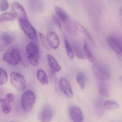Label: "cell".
Segmentation results:
<instances>
[{
	"instance_id": "obj_30",
	"label": "cell",
	"mask_w": 122,
	"mask_h": 122,
	"mask_svg": "<svg viewBox=\"0 0 122 122\" xmlns=\"http://www.w3.org/2000/svg\"><path fill=\"white\" fill-rule=\"evenodd\" d=\"M9 6L8 2L7 0H1L0 2V10L1 11H5L8 8Z\"/></svg>"
},
{
	"instance_id": "obj_25",
	"label": "cell",
	"mask_w": 122,
	"mask_h": 122,
	"mask_svg": "<svg viewBox=\"0 0 122 122\" xmlns=\"http://www.w3.org/2000/svg\"><path fill=\"white\" fill-rule=\"evenodd\" d=\"M76 80L81 89H84L86 83V77L84 74L82 72H79L77 74Z\"/></svg>"
},
{
	"instance_id": "obj_14",
	"label": "cell",
	"mask_w": 122,
	"mask_h": 122,
	"mask_svg": "<svg viewBox=\"0 0 122 122\" xmlns=\"http://www.w3.org/2000/svg\"><path fill=\"white\" fill-rule=\"evenodd\" d=\"M75 24L77 30L80 32L84 34L89 39V40L93 44V45L94 46H95L94 41L92 36L90 35V33H89L87 30L78 21H75Z\"/></svg>"
},
{
	"instance_id": "obj_28",
	"label": "cell",
	"mask_w": 122,
	"mask_h": 122,
	"mask_svg": "<svg viewBox=\"0 0 122 122\" xmlns=\"http://www.w3.org/2000/svg\"><path fill=\"white\" fill-rule=\"evenodd\" d=\"M74 48L75 54L77 57L80 59H83L85 58L84 54L83 53L81 47L79 46L77 44H75Z\"/></svg>"
},
{
	"instance_id": "obj_20",
	"label": "cell",
	"mask_w": 122,
	"mask_h": 122,
	"mask_svg": "<svg viewBox=\"0 0 122 122\" xmlns=\"http://www.w3.org/2000/svg\"><path fill=\"white\" fill-rule=\"evenodd\" d=\"M100 82L99 85V91L100 94L104 97L109 96V90L107 85L104 82Z\"/></svg>"
},
{
	"instance_id": "obj_31",
	"label": "cell",
	"mask_w": 122,
	"mask_h": 122,
	"mask_svg": "<svg viewBox=\"0 0 122 122\" xmlns=\"http://www.w3.org/2000/svg\"><path fill=\"white\" fill-rule=\"evenodd\" d=\"M53 20L54 24L58 27L59 28L61 29L62 27L61 23V20L57 16L55 15H53Z\"/></svg>"
},
{
	"instance_id": "obj_24",
	"label": "cell",
	"mask_w": 122,
	"mask_h": 122,
	"mask_svg": "<svg viewBox=\"0 0 122 122\" xmlns=\"http://www.w3.org/2000/svg\"><path fill=\"white\" fill-rule=\"evenodd\" d=\"M15 18V15L10 12H5L0 16V22H4L8 21H12Z\"/></svg>"
},
{
	"instance_id": "obj_10",
	"label": "cell",
	"mask_w": 122,
	"mask_h": 122,
	"mask_svg": "<svg viewBox=\"0 0 122 122\" xmlns=\"http://www.w3.org/2000/svg\"><path fill=\"white\" fill-rule=\"evenodd\" d=\"M69 115L72 122H83V115L80 109L75 106H72L69 110Z\"/></svg>"
},
{
	"instance_id": "obj_12",
	"label": "cell",
	"mask_w": 122,
	"mask_h": 122,
	"mask_svg": "<svg viewBox=\"0 0 122 122\" xmlns=\"http://www.w3.org/2000/svg\"><path fill=\"white\" fill-rule=\"evenodd\" d=\"M47 39L51 48L56 49L58 48L60 44V40L56 32H48L47 34Z\"/></svg>"
},
{
	"instance_id": "obj_4",
	"label": "cell",
	"mask_w": 122,
	"mask_h": 122,
	"mask_svg": "<svg viewBox=\"0 0 122 122\" xmlns=\"http://www.w3.org/2000/svg\"><path fill=\"white\" fill-rule=\"evenodd\" d=\"M10 81L12 86L20 92L24 91L26 87L25 78L21 74L13 72L10 74Z\"/></svg>"
},
{
	"instance_id": "obj_23",
	"label": "cell",
	"mask_w": 122,
	"mask_h": 122,
	"mask_svg": "<svg viewBox=\"0 0 122 122\" xmlns=\"http://www.w3.org/2000/svg\"><path fill=\"white\" fill-rule=\"evenodd\" d=\"M2 111L4 114H8L11 112V107L9 103L6 101L5 99H1L0 100Z\"/></svg>"
},
{
	"instance_id": "obj_32",
	"label": "cell",
	"mask_w": 122,
	"mask_h": 122,
	"mask_svg": "<svg viewBox=\"0 0 122 122\" xmlns=\"http://www.w3.org/2000/svg\"><path fill=\"white\" fill-rule=\"evenodd\" d=\"M5 100L8 103H11L13 102L14 100V96L13 94L11 93H8L6 94V96Z\"/></svg>"
},
{
	"instance_id": "obj_1",
	"label": "cell",
	"mask_w": 122,
	"mask_h": 122,
	"mask_svg": "<svg viewBox=\"0 0 122 122\" xmlns=\"http://www.w3.org/2000/svg\"><path fill=\"white\" fill-rule=\"evenodd\" d=\"M3 60L13 66L18 65L21 61V58L18 49L15 47H11L3 55Z\"/></svg>"
},
{
	"instance_id": "obj_19",
	"label": "cell",
	"mask_w": 122,
	"mask_h": 122,
	"mask_svg": "<svg viewBox=\"0 0 122 122\" xmlns=\"http://www.w3.org/2000/svg\"><path fill=\"white\" fill-rule=\"evenodd\" d=\"M96 113L97 117H101L103 115L105 111L104 102L102 100H99L97 102L95 105Z\"/></svg>"
},
{
	"instance_id": "obj_9",
	"label": "cell",
	"mask_w": 122,
	"mask_h": 122,
	"mask_svg": "<svg viewBox=\"0 0 122 122\" xmlns=\"http://www.w3.org/2000/svg\"><path fill=\"white\" fill-rule=\"evenodd\" d=\"M53 114L52 110L49 105L44 106L41 111L39 117L41 122H51L53 118Z\"/></svg>"
},
{
	"instance_id": "obj_11",
	"label": "cell",
	"mask_w": 122,
	"mask_h": 122,
	"mask_svg": "<svg viewBox=\"0 0 122 122\" xmlns=\"http://www.w3.org/2000/svg\"><path fill=\"white\" fill-rule=\"evenodd\" d=\"M59 86L64 94L69 98H71L73 96V92L70 84L64 78H61L59 80Z\"/></svg>"
},
{
	"instance_id": "obj_16",
	"label": "cell",
	"mask_w": 122,
	"mask_h": 122,
	"mask_svg": "<svg viewBox=\"0 0 122 122\" xmlns=\"http://www.w3.org/2000/svg\"><path fill=\"white\" fill-rule=\"evenodd\" d=\"M55 11L57 16L63 23L66 22L70 18L66 11L59 6L55 7Z\"/></svg>"
},
{
	"instance_id": "obj_2",
	"label": "cell",
	"mask_w": 122,
	"mask_h": 122,
	"mask_svg": "<svg viewBox=\"0 0 122 122\" xmlns=\"http://www.w3.org/2000/svg\"><path fill=\"white\" fill-rule=\"evenodd\" d=\"M36 96L34 92L30 90L25 91L22 95L21 103L24 111L28 112L32 109L36 101Z\"/></svg>"
},
{
	"instance_id": "obj_33",
	"label": "cell",
	"mask_w": 122,
	"mask_h": 122,
	"mask_svg": "<svg viewBox=\"0 0 122 122\" xmlns=\"http://www.w3.org/2000/svg\"><path fill=\"white\" fill-rule=\"evenodd\" d=\"M117 57L119 60L122 63V54H117Z\"/></svg>"
},
{
	"instance_id": "obj_27",
	"label": "cell",
	"mask_w": 122,
	"mask_h": 122,
	"mask_svg": "<svg viewBox=\"0 0 122 122\" xmlns=\"http://www.w3.org/2000/svg\"><path fill=\"white\" fill-rule=\"evenodd\" d=\"M8 80L7 72L4 69L0 68V85H3L6 83Z\"/></svg>"
},
{
	"instance_id": "obj_5",
	"label": "cell",
	"mask_w": 122,
	"mask_h": 122,
	"mask_svg": "<svg viewBox=\"0 0 122 122\" xmlns=\"http://www.w3.org/2000/svg\"><path fill=\"white\" fill-rule=\"evenodd\" d=\"M19 25L21 29L31 40H35L37 38V33L35 28L31 24L28 19L20 21Z\"/></svg>"
},
{
	"instance_id": "obj_26",
	"label": "cell",
	"mask_w": 122,
	"mask_h": 122,
	"mask_svg": "<svg viewBox=\"0 0 122 122\" xmlns=\"http://www.w3.org/2000/svg\"><path fill=\"white\" fill-rule=\"evenodd\" d=\"M65 45V48L66 50L67 53L70 58L73 59L74 57V52L72 48L71 47L69 42V41L67 40V38L65 37L64 39Z\"/></svg>"
},
{
	"instance_id": "obj_35",
	"label": "cell",
	"mask_w": 122,
	"mask_h": 122,
	"mask_svg": "<svg viewBox=\"0 0 122 122\" xmlns=\"http://www.w3.org/2000/svg\"><path fill=\"white\" fill-rule=\"evenodd\" d=\"M119 81L122 83V76L119 77Z\"/></svg>"
},
{
	"instance_id": "obj_6",
	"label": "cell",
	"mask_w": 122,
	"mask_h": 122,
	"mask_svg": "<svg viewBox=\"0 0 122 122\" xmlns=\"http://www.w3.org/2000/svg\"><path fill=\"white\" fill-rule=\"evenodd\" d=\"M92 72L97 79L100 81H107L110 78V74L107 69L102 66L93 65L92 67Z\"/></svg>"
},
{
	"instance_id": "obj_13",
	"label": "cell",
	"mask_w": 122,
	"mask_h": 122,
	"mask_svg": "<svg viewBox=\"0 0 122 122\" xmlns=\"http://www.w3.org/2000/svg\"><path fill=\"white\" fill-rule=\"evenodd\" d=\"M47 60L50 68L53 73H56L61 71V67L53 56L50 54H48Z\"/></svg>"
},
{
	"instance_id": "obj_29",
	"label": "cell",
	"mask_w": 122,
	"mask_h": 122,
	"mask_svg": "<svg viewBox=\"0 0 122 122\" xmlns=\"http://www.w3.org/2000/svg\"><path fill=\"white\" fill-rule=\"evenodd\" d=\"M39 36L41 41V43L44 47L47 49H49V50L50 49V47H51L47 39L45 37L44 35L42 33H39Z\"/></svg>"
},
{
	"instance_id": "obj_3",
	"label": "cell",
	"mask_w": 122,
	"mask_h": 122,
	"mask_svg": "<svg viewBox=\"0 0 122 122\" xmlns=\"http://www.w3.org/2000/svg\"><path fill=\"white\" fill-rule=\"evenodd\" d=\"M26 51L30 64L34 66H38L39 57V49L38 46L34 43H29L26 46Z\"/></svg>"
},
{
	"instance_id": "obj_21",
	"label": "cell",
	"mask_w": 122,
	"mask_h": 122,
	"mask_svg": "<svg viewBox=\"0 0 122 122\" xmlns=\"http://www.w3.org/2000/svg\"><path fill=\"white\" fill-rule=\"evenodd\" d=\"M83 50H84V54L85 55L87 59L90 62H94V57H93L90 49H89L87 43L85 41V42L84 44Z\"/></svg>"
},
{
	"instance_id": "obj_7",
	"label": "cell",
	"mask_w": 122,
	"mask_h": 122,
	"mask_svg": "<svg viewBox=\"0 0 122 122\" xmlns=\"http://www.w3.org/2000/svg\"><path fill=\"white\" fill-rule=\"evenodd\" d=\"M106 39L110 48L116 55L122 54V44L119 41L112 37H107Z\"/></svg>"
},
{
	"instance_id": "obj_15",
	"label": "cell",
	"mask_w": 122,
	"mask_h": 122,
	"mask_svg": "<svg viewBox=\"0 0 122 122\" xmlns=\"http://www.w3.org/2000/svg\"><path fill=\"white\" fill-rule=\"evenodd\" d=\"M63 24L67 31L72 35H76L77 30L75 27V22H73L70 18Z\"/></svg>"
},
{
	"instance_id": "obj_34",
	"label": "cell",
	"mask_w": 122,
	"mask_h": 122,
	"mask_svg": "<svg viewBox=\"0 0 122 122\" xmlns=\"http://www.w3.org/2000/svg\"><path fill=\"white\" fill-rule=\"evenodd\" d=\"M119 13L120 16H122V7H121L119 9Z\"/></svg>"
},
{
	"instance_id": "obj_17",
	"label": "cell",
	"mask_w": 122,
	"mask_h": 122,
	"mask_svg": "<svg viewBox=\"0 0 122 122\" xmlns=\"http://www.w3.org/2000/svg\"><path fill=\"white\" fill-rule=\"evenodd\" d=\"M36 77L38 81L43 85L49 84L46 72L42 69H39L36 73Z\"/></svg>"
},
{
	"instance_id": "obj_8",
	"label": "cell",
	"mask_w": 122,
	"mask_h": 122,
	"mask_svg": "<svg viewBox=\"0 0 122 122\" xmlns=\"http://www.w3.org/2000/svg\"><path fill=\"white\" fill-rule=\"evenodd\" d=\"M11 8L19 21L28 19L25 10L20 4L17 2H14L12 4Z\"/></svg>"
},
{
	"instance_id": "obj_18",
	"label": "cell",
	"mask_w": 122,
	"mask_h": 122,
	"mask_svg": "<svg viewBox=\"0 0 122 122\" xmlns=\"http://www.w3.org/2000/svg\"><path fill=\"white\" fill-rule=\"evenodd\" d=\"M1 39L4 46L7 47L13 42L14 39V37L10 33L6 32L2 34Z\"/></svg>"
},
{
	"instance_id": "obj_22",
	"label": "cell",
	"mask_w": 122,
	"mask_h": 122,
	"mask_svg": "<svg viewBox=\"0 0 122 122\" xmlns=\"http://www.w3.org/2000/svg\"><path fill=\"white\" fill-rule=\"evenodd\" d=\"M105 108L107 110L117 109L119 107V104L112 100H107L104 102Z\"/></svg>"
}]
</instances>
